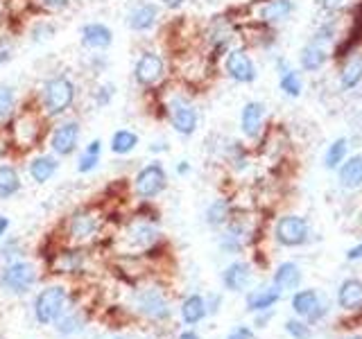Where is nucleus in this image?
Masks as SVG:
<instances>
[{
    "instance_id": "nucleus-35",
    "label": "nucleus",
    "mask_w": 362,
    "mask_h": 339,
    "mask_svg": "<svg viewBox=\"0 0 362 339\" xmlns=\"http://www.w3.org/2000/svg\"><path fill=\"white\" fill-rule=\"evenodd\" d=\"M243 237H245L243 226L240 224H229V229H226V233L222 235L220 246L224 249V251H229V254H238L243 249Z\"/></svg>"
},
{
    "instance_id": "nucleus-2",
    "label": "nucleus",
    "mask_w": 362,
    "mask_h": 339,
    "mask_svg": "<svg viewBox=\"0 0 362 339\" xmlns=\"http://www.w3.org/2000/svg\"><path fill=\"white\" fill-rule=\"evenodd\" d=\"M71 305V292L62 282L45 285L32 301V314L39 326H52Z\"/></svg>"
},
{
    "instance_id": "nucleus-32",
    "label": "nucleus",
    "mask_w": 362,
    "mask_h": 339,
    "mask_svg": "<svg viewBox=\"0 0 362 339\" xmlns=\"http://www.w3.org/2000/svg\"><path fill=\"white\" fill-rule=\"evenodd\" d=\"M346 150H349V141H346V138H337V141H333L331 145H328V150H326L324 165H326L328 170H337L339 165L344 163Z\"/></svg>"
},
{
    "instance_id": "nucleus-33",
    "label": "nucleus",
    "mask_w": 362,
    "mask_h": 339,
    "mask_svg": "<svg viewBox=\"0 0 362 339\" xmlns=\"http://www.w3.org/2000/svg\"><path fill=\"white\" fill-rule=\"evenodd\" d=\"M229 222V201L226 199H215L206 208V224L218 229V226Z\"/></svg>"
},
{
    "instance_id": "nucleus-25",
    "label": "nucleus",
    "mask_w": 362,
    "mask_h": 339,
    "mask_svg": "<svg viewBox=\"0 0 362 339\" xmlns=\"http://www.w3.org/2000/svg\"><path fill=\"white\" fill-rule=\"evenodd\" d=\"M206 312H209L206 301H204V297H199V294H190V297H186L184 303H181V319L188 326L199 323L204 316H206Z\"/></svg>"
},
{
    "instance_id": "nucleus-46",
    "label": "nucleus",
    "mask_w": 362,
    "mask_h": 339,
    "mask_svg": "<svg viewBox=\"0 0 362 339\" xmlns=\"http://www.w3.org/2000/svg\"><path fill=\"white\" fill-rule=\"evenodd\" d=\"M9 226H11V222H9V218H5V215H0V240L7 235V231H9Z\"/></svg>"
},
{
    "instance_id": "nucleus-43",
    "label": "nucleus",
    "mask_w": 362,
    "mask_h": 339,
    "mask_svg": "<svg viewBox=\"0 0 362 339\" xmlns=\"http://www.w3.org/2000/svg\"><path fill=\"white\" fill-rule=\"evenodd\" d=\"M226 339H254V333L249 331L247 326H238L229 333V337H226Z\"/></svg>"
},
{
    "instance_id": "nucleus-5",
    "label": "nucleus",
    "mask_w": 362,
    "mask_h": 339,
    "mask_svg": "<svg viewBox=\"0 0 362 339\" xmlns=\"http://www.w3.org/2000/svg\"><path fill=\"white\" fill-rule=\"evenodd\" d=\"M79 138H82V124L77 118H64L52 127L50 131V152L59 158L73 156L79 147Z\"/></svg>"
},
{
    "instance_id": "nucleus-12",
    "label": "nucleus",
    "mask_w": 362,
    "mask_h": 339,
    "mask_svg": "<svg viewBox=\"0 0 362 339\" xmlns=\"http://www.w3.org/2000/svg\"><path fill=\"white\" fill-rule=\"evenodd\" d=\"M79 41H82V45L90 52H105L113 43V32L105 23L93 20L82 25V30H79Z\"/></svg>"
},
{
    "instance_id": "nucleus-6",
    "label": "nucleus",
    "mask_w": 362,
    "mask_h": 339,
    "mask_svg": "<svg viewBox=\"0 0 362 339\" xmlns=\"http://www.w3.org/2000/svg\"><path fill=\"white\" fill-rule=\"evenodd\" d=\"M165 188H168V174H165V167L158 161L143 165L134 177V192H136V197L143 201H152L154 197L161 195Z\"/></svg>"
},
{
    "instance_id": "nucleus-36",
    "label": "nucleus",
    "mask_w": 362,
    "mask_h": 339,
    "mask_svg": "<svg viewBox=\"0 0 362 339\" xmlns=\"http://www.w3.org/2000/svg\"><path fill=\"white\" fill-rule=\"evenodd\" d=\"M23 258V244L18 237H9L5 235L3 240H0V260H3V265L7 263H14V260H21Z\"/></svg>"
},
{
    "instance_id": "nucleus-49",
    "label": "nucleus",
    "mask_w": 362,
    "mask_h": 339,
    "mask_svg": "<svg viewBox=\"0 0 362 339\" xmlns=\"http://www.w3.org/2000/svg\"><path fill=\"white\" fill-rule=\"evenodd\" d=\"M150 152H168V145L165 143H154V145H150Z\"/></svg>"
},
{
    "instance_id": "nucleus-47",
    "label": "nucleus",
    "mask_w": 362,
    "mask_h": 339,
    "mask_svg": "<svg viewBox=\"0 0 362 339\" xmlns=\"http://www.w3.org/2000/svg\"><path fill=\"white\" fill-rule=\"evenodd\" d=\"M184 3H186V0H161V5L168 7V9H179Z\"/></svg>"
},
{
    "instance_id": "nucleus-29",
    "label": "nucleus",
    "mask_w": 362,
    "mask_h": 339,
    "mask_svg": "<svg viewBox=\"0 0 362 339\" xmlns=\"http://www.w3.org/2000/svg\"><path fill=\"white\" fill-rule=\"evenodd\" d=\"M281 297V292L276 287H265V290H256L252 294H247V308L252 312H263L269 310Z\"/></svg>"
},
{
    "instance_id": "nucleus-1",
    "label": "nucleus",
    "mask_w": 362,
    "mask_h": 339,
    "mask_svg": "<svg viewBox=\"0 0 362 339\" xmlns=\"http://www.w3.org/2000/svg\"><path fill=\"white\" fill-rule=\"evenodd\" d=\"M77 84L64 73L48 77L39 90V105L45 118H59L75 105Z\"/></svg>"
},
{
    "instance_id": "nucleus-44",
    "label": "nucleus",
    "mask_w": 362,
    "mask_h": 339,
    "mask_svg": "<svg viewBox=\"0 0 362 339\" xmlns=\"http://www.w3.org/2000/svg\"><path fill=\"white\" fill-rule=\"evenodd\" d=\"M349 3H351V0H322V9H326V11H339V9H344Z\"/></svg>"
},
{
    "instance_id": "nucleus-52",
    "label": "nucleus",
    "mask_w": 362,
    "mask_h": 339,
    "mask_svg": "<svg viewBox=\"0 0 362 339\" xmlns=\"http://www.w3.org/2000/svg\"><path fill=\"white\" fill-rule=\"evenodd\" d=\"M111 339H124V337H111Z\"/></svg>"
},
{
    "instance_id": "nucleus-34",
    "label": "nucleus",
    "mask_w": 362,
    "mask_h": 339,
    "mask_svg": "<svg viewBox=\"0 0 362 339\" xmlns=\"http://www.w3.org/2000/svg\"><path fill=\"white\" fill-rule=\"evenodd\" d=\"M16 88L11 84H3L0 86V122H5L11 118V113L16 111Z\"/></svg>"
},
{
    "instance_id": "nucleus-19",
    "label": "nucleus",
    "mask_w": 362,
    "mask_h": 339,
    "mask_svg": "<svg viewBox=\"0 0 362 339\" xmlns=\"http://www.w3.org/2000/svg\"><path fill=\"white\" fill-rule=\"evenodd\" d=\"M337 179H339V186L346 190L360 188L362 186V156L356 154V156L344 158V163L337 170Z\"/></svg>"
},
{
    "instance_id": "nucleus-37",
    "label": "nucleus",
    "mask_w": 362,
    "mask_h": 339,
    "mask_svg": "<svg viewBox=\"0 0 362 339\" xmlns=\"http://www.w3.org/2000/svg\"><path fill=\"white\" fill-rule=\"evenodd\" d=\"M113 97H116V84L111 82H102L93 88V93H90V100H93V105L98 109H107Z\"/></svg>"
},
{
    "instance_id": "nucleus-10",
    "label": "nucleus",
    "mask_w": 362,
    "mask_h": 339,
    "mask_svg": "<svg viewBox=\"0 0 362 339\" xmlns=\"http://www.w3.org/2000/svg\"><path fill=\"white\" fill-rule=\"evenodd\" d=\"M274 235L283 246H301L308 242L310 226L299 215H286L274 226Z\"/></svg>"
},
{
    "instance_id": "nucleus-51",
    "label": "nucleus",
    "mask_w": 362,
    "mask_h": 339,
    "mask_svg": "<svg viewBox=\"0 0 362 339\" xmlns=\"http://www.w3.org/2000/svg\"><path fill=\"white\" fill-rule=\"evenodd\" d=\"M349 339H362V337H360V335H356V337H349Z\"/></svg>"
},
{
    "instance_id": "nucleus-40",
    "label": "nucleus",
    "mask_w": 362,
    "mask_h": 339,
    "mask_svg": "<svg viewBox=\"0 0 362 339\" xmlns=\"http://www.w3.org/2000/svg\"><path fill=\"white\" fill-rule=\"evenodd\" d=\"M11 59H14V45H11L9 39L0 37V68H3L5 64H9Z\"/></svg>"
},
{
    "instance_id": "nucleus-17",
    "label": "nucleus",
    "mask_w": 362,
    "mask_h": 339,
    "mask_svg": "<svg viewBox=\"0 0 362 339\" xmlns=\"http://www.w3.org/2000/svg\"><path fill=\"white\" fill-rule=\"evenodd\" d=\"M124 240L129 242V246L136 249H150L158 240V231L150 224V220H136L134 224L127 226Z\"/></svg>"
},
{
    "instance_id": "nucleus-48",
    "label": "nucleus",
    "mask_w": 362,
    "mask_h": 339,
    "mask_svg": "<svg viewBox=\"0 0 362 339\" xmlns=\"http://www.w3.org/2000/svg\"><path fill=\"white\" fill-rule=\"evenodd\" d=\"M188 172H190V163H188V161H181V163L177 165V174L184 177V174H188Z\"/></svg>"
},
{
    "instance_id": "nucleus-14",
    "label": "nucleus",
    "mask_w": 362,
    "mask_h": 339,
    "mask_svg": "<svg viewBox=\"0 0 362 339\" xmlns=\"http://www.w3.org/2000/svg\"><path fill=\"white\" fill-rule=\"evenodd\" d=\"M57 170H59V156L54 154H37L30 158L28 163V174L34 184H48V181L57 174Z\"/></svg>"
},
{
    "instance_id": "nucleus-50",
    "label": "nucleus",
    "mask_w": 362,
    "mask_h": 339,
    "mask_svg": "<svg viewBox=\"0 0 362 339\" xmlns=\"http://www.w3.org/2000/svg\"><path fill=\"white\" fill-rule=\"evenodd\" d=\"M179 339H202V337L195 331H184V333L179 335Z\"/></svg>"
},
{
    "instance_id": "nucleus-27",
    "label": "nucleus",
    "mask_w": 362,
    "mask_h": 339,
    "mask_svg": "<svg viewBox=\"0 0 362 339\" xmlns=\"http://www.w3.org/2000/svg\"><path fill=\"white\" fill-rule=\"evenodd\" d=\"M337 301H339V305H342L344 310L362 308V282L356 280V278L344 280V282H342V287H339Z\"/></svg>"
},
{
    "instance_id": "nucleus-3",
    "label": "nucleus",
    "mask_w": 362,
    "mask_h": 339,
    "mask_svg": "<svg viewBox=\"0 0 362 339\" xmlns=\"http://www.w3.org/2000/svg\"><path fill=\"white\" fill-rule=\"evenodd\" d=\"M37 282H39V269L25 258L7 263L0 269V287L7 294H11V297H23V294L34 290Z\"/></svg>"
},
{
    "instance_id": "nucleus-18",
    "label": "nucleus",
    "mask_w": 362,
    "mask_h": 339,
    "mask_svg": "<svg viewBox=\"0 0 362 339\" xmlns=\"http://www.w3.org/2000/svg\"><path fill=\"white\" fill-rule=\"evenodd\" d=\"M292 308H294V312H297L299 316H308L310 321H317L324 314V310H320L322 308L320 294H317L315 290H301V292L294 294Z\"/></svg>"
},
{
    "instance_id": "nucleus-30",
    "label": "nucleus",
    "mask_w": 362,
    "mask_h": 339,
    "mask_svg": "<svg viewBox=\"0 0 362 339\" xmlns=\"http://www.w3.org/2000/svg\"><path fill=\"white\" fill-rule=\"evenodd\" d=\"M299 282H301V269L294 265V263H283L279 269H276V274H274V287L281 292H286V290H294V287H299Z\"/></svg>"
},
{
    "instance_id": "nucleus-22",
    "label": "nucleus",
    "mask_w": 362,
    "mask_h": 339,
    "mask_svg": "<svg viewBox=\"0 0 362 339\" xmlns=\"http://www.w3.org/2000/svg\"><path fill=\"white\" fill-rule=\"evenodd\" d=\"M294 11L292 0H265L258 9V18L263 23H281Z\"/></svg>"
},
{
    "instance_id": "nucleus-8",
    "label": "nucleus",
    "mask_w": 362,
    "mask_h": 339,
    "mask_svg": "<svg viewBox=\"0 0 362 339\" xmlns=\"http://www.w3.org/2000/svg\"><path fill=\"white\" fill-rule=\"evenodd\" d=\"M168 118L179 136H192L197 131L199 113L186 97H173L168 102Z\"/></svg>"
},
{
    "instance_id": "nucleus-20",
    "label": "nucleus",
    "mask_w": 362,
    "mask_h": 339,
    "mask_svg": "<svg viewBox=\"0 0 362 339\" xmlns=\"http://www.w3.org/2000/svg\"><path fill=\"white\" fill-rule=\"evenodd\" d=\"M23 188L18 170L11 163H0V201L16 197Z\"/></svg>"
},
{
    "instance_id": "nucleus-38",
    "label": "nucleus",
    "mask_w": 362,
    "mask_h": 339,
    "mask_svg": "<svg viewBox=\"0 0 362 339\" xmlns=\"http://www.w3.org/2000/svg\"><path fill=\"white\" fill-rule=\"evenodd\" d=\"M54 34H57V25H54V23L41 18V20H37L32 25V30H30V41L32 43H45V41H50Z\"/></svg>"
},
{
    "instance_id": "nucleus-16",
    "label": "nucleus",
    "mask_w": 362,
    "mask_h": 339,
    "mask_svg": "<svg viewBox=\"0 0 362 339\" xmlns=\"http://www.w3.org/2000/svg\"><path fill=\"white\" fill-rule=\"evenodd\" d=\"M158 20V7L154 3H139L129 9L127 28L132 32H150Z\"/></svg>"
},
{
    "instance_id": "nucleus-13",
    "label": "nucleus",
    "mask_w": 362,
    "mask_h": 339,
    "mask_svg": "<svg viewBox=\"0 0 362 339\" xmlns=\"http://www.w3.org/2000/svg\"><path fill=\"white\" fill-rule=\"evenodd\" d=\"M52 326H54L57 335L75 337L88 326V312H86V308H82V305H68V308L64 310V314Z\"/></svg>"
},
{
    "instance_id": "nucleus-31",
    "label": "nucleus",
    "mask_w": 362,
    "mask_h": 339,
    "mask_svg": "<svg viewBox=\"0 0 362 339\" xmlns=\"http://www.w3.org/2000/svg\"><path fill=\"white\" fill-rule=\"evenodd\" d=\"M279 88L290 97H299L301 90H303V79H301V75L297 71L286 68V71H283L281 77H279Z\"/></svg>"
},
{
    "instance_id": "nucleus-11",
    "label": "nucleus",
    "mask_w": 362,
    "mask_h": 339,
    "mask_svg": "<svg viewBox=\"0 0 362 339\" xmlns=\"http://www.w3.org/2000/svg\"><path fill=\"white\" fill-rule=\"evenodd\" d=\"M224 71L238 84H252L254 79H256V75H258L254 59L245 50H240V48L226 52V56H224Z\"/></svg>"
},
{
    "instance_id": "nucleus-4",
    "label": "nucleus",
    "mask_w": 362,
    "mask_h": 339,
    "mask_svg": "<svg viewBox=\"0 0 362 339\" xmlns=\"http://www.w3.org/2000/svg\"><path fill=\"white\" fill-rule=\"evenodd\" d=\"M102 231V215L95 208H77L68 215L66 220V240L82 246L90 240H95Z\"/></svg>"
},
{
    "instance_id": "nucleus-26",
    "label": "nucleus",
    "mask_w": 362,
    "mask_h": 339,
    "mask_svg": "<svg viewBox=\"0 0 362 339\" xmlns=\"http://www.w3.org/2000/svg\"><path fill=\"white\" fill-rule=\"evenodd\" d=\"M136 145H139V133L132 129H118V131H113L109 138V150L116 156L132 154L136 150Z\"/></svg>"
},
{
    "instance_id": "nucleus-15",
    "label": "nucleus",
    "mask_w": 362,
    "mask_h": 339,
    "mask_svg": "<svg viewBox=\"0 0 362 339\" xmlns=\"http://www.w3.org/2000/svg\"><path fill=\"white\" fill-rule=\"evenodd\" d=\"M263 122H265V105L263 102H247L240 113V129L247 138H258L260 131H263Z\"/></svg>"
},
{
    "instance_id": "nucleus-24",
    "label": "nucleus",
    "mask_w": 362,
    "mask_h": 339,
    "mask_svg": "<svg viewBox=\"0 0 362 339\" xmlns=\"http://www.w3.org/2000/svg\"><path fill=\"white\" fill-rule=\"evenodd\" d=\"M100 158H102V141L100 138L88 141L84 145L82 154L77 156V172L79 174H90L100 165Z\"/></svg>"
},
{
    "instance_id": "nucleus-28",
    "label": "nucleus",
    "mask_w": 362,
    "mask_h": 339,
    "mask_svg": "<svg viewBox=\"0 0 362 339\" xmlns=\"http://www.w3.org/2000/svg\"><path fill=\"white\" fill-rule=\"evenodd\" d=\"M362 84V56H351L339 73V88L354 90Z\"/></svg>"
},
{
    "instance_id": "nucleus-45",
    "label": "nucleus",
    "mask_w": 362,
    "mask_h": 339,
    "mask_svg": "<svg viewBox=\"0 0 362 339\" xmlns=\"http://www.w3.org/2000/svg\"><path fill=\"white\" fill-rule=\"evenodd\" d=\"M346 260H362V244L349 249V251H346Z\"/></svg>"
},
{
    "instance_id": "nucleus-9",
    "label": "nucleus",
    "mask_w": 362,
    "mask_h": 339,
    "mask_svg": "<svg viewBox=\"0 0 362 339\" xmlns=\"http://www.w3.org/2000/svg\"><path fill=\"white\" fill-rule=\"evenodd\" d=\"M165 75V61L161 54L156 52H141V56L134 64V79L136 84L143 88H150L154 84H158Z\"/></svg>"
},
{
    "instance_id": "nucleus-41",
    "label": "nucleus",
    "mask_w": 362,
    "mask_h": 339,
    "mask_svg": "<svg viewBox=\"0 0 362 339\" xmlns=\"http://www.w3.org/2000/svg\"><path fill=\"white\" fill-rule=\"evenodd\" d=\"M335 37V23H326V25H320V30L315 32V41L313 43H326Z\"/></svg>"
},
{
    "instance_id": "nucleus-42",
    "label": "nucleus",
    "mask_w": 362,
    "mask_h": 339,
    "mask_svg": "<svg viewBox=\"0 0 362 339\" xmlns=\"http://www.w3.org/2000/svg\"><path fill=\"white\" fill-rule=\"evenodd\" d=\"M34 3L45 11H64L68 5H71V0H34Z\"/></svg>"
},
{
    "instance_id": "nucleus-21",
    "label": "nucleus",
    "mask_w": 362,
    "mask_h": 339,
    "mask_svg": "<svg viewBox=\"0 0 362 339\" xmlns=\"http://www.w3.org/2000/svg\"><path fill=\"white\" fill-rule=\"evenodd\" d=\"M249 280H252V269H249L247 263H233V265L226 267L224 274H222L224 287L231 290V292H243Z\"/></svg>"
},
{
    "instance_id": "nucleus-39",
    "label": "nucleus",
    "mask_w": 362,
    "mask_h": 339,
    "mask_svg": "<svg viewBox=\"0 0 362 339\" xmlns=\"http://www.w3.org/2000/svg\"><path fill=\"white\" fill-rule=\"evenodd\" d=\"M286 331H288L294 339H308V337H310V328L305 326V323H301V321H294V319L286 321Z\"/></svg>"
},
{
    "instance_id": "nucleus-7",
    "label": "nucleus",
    "mask_w": 362,
    "mask_h": 339,
    "mask_svg": "<svg viewBox=\"0 0 362 339\" xmlns=\"http://www.w3.org/2000/svg\"><path fill=\"white\" fill-rule=\"evenodd\" d=\"M134 305L136 312L143 314L150 321H165L170 319V301L165 299V294L158 287H143L134 294Z\"/></svg>"
},
{
    "instance_id": "nucleus-23",
    "label": "nucleus",
    "mask_w": 362,
    "mask_h": 339,
    "mask_svg": "<svg viewBox=\"0 0 362 339\" xmlns=\"http://www.w3.org/2000/svg\"><path fill=\"white\" fill-rule=\"evenodd\" d=\"M326 61H328V54H326V50L322 48L320 43H308V45H303L301 52H299V66L303 68L305 73L320 71V68H324Z\"/></svg>"
}]
</instances>
